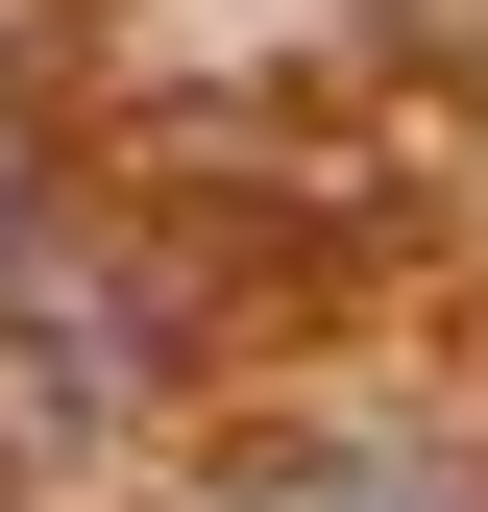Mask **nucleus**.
Segmentation results:
<instances>
[{"instance_id": "obj_1", "label": "nucleus", "mask_w": 488, "mask_h": 512, "mask_svg": "<svg viewBox=\"0 0 488 512\" xmlns=\"http://www.w3.org/2000/svg\"><path fill=\"white\" fill-rule=\"evenodd\" d=\"M147 415V269L122 244H0V488H49V464H98V439Z\"/></svg>"}, {"instance_id": "obj_2", "label": "nucleus", "mask_w": 488, "mask_h": 512, "mask_svg": "<svg viewBox=\"0 0 488 512\" xmlns=\"http://www.w3.org/2000/svg\"><path fill=\"white\" fill-rule=\"evenodd\" d=\"M244 512H488V488H440V464H391V439H318V464H269Z\"/></svg>"}, {"instance_id": "obj_3", "label": "nucleus", "mask_w": 488, "mask_h": 512, "mask_svg": "<svg viewBox=\"0 0 488 512\" xmlns=\"http://www.w3.org/2000/svg\"><path fill=\"white\" fill-rule=\"evenodd\" d=\"M25 220H49V171H25V98H0V244H25Z\"/></svg>"}]
</instances>
